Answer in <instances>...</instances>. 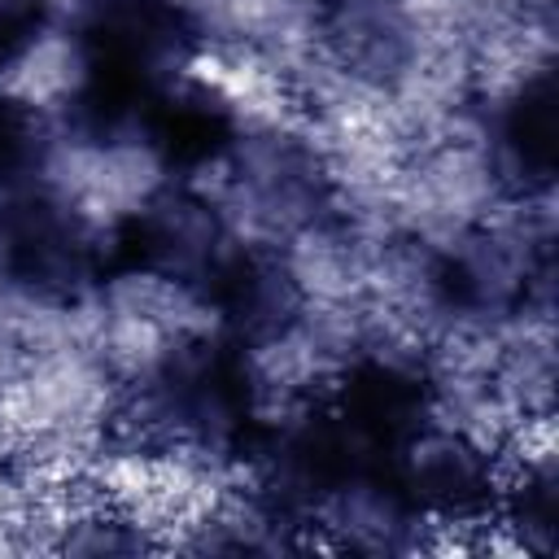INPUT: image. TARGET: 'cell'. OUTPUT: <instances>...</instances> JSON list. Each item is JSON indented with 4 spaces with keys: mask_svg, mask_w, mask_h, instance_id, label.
Segmentation results:
<instances>
[{
    "mask_svg": "<svg viewBox=\"0 0 559 559\" xmlns=\"http://www.w3.org/2000/svg\"><path fill=\"white\" fill-rule=\"evenodd\" d=\"M48 0H0V70L17 66L44 35Z\"/></svg>",
    "mask_w": 559,
    "mask_h": 559,
    "instance_id": "3",
    "label": "cell"
},
{
    "mask_svg": "<svg viewBox=\"0 0 559 559\" xmlns=\"http://www.w3.org/2000/svg\"><path fill=\"white\" fill-rule=\"evenodd\" d=\"M44 153V127L31 100L0 96V188L17 192L35 170Z\"/></svg>",
    "mask_w": 559,
    "mask_h": 559,
    "instance_id": "2",
    "label": "cell"
},
{
    "mask_svg": "<svg viewBox=\"0 0 559 559\" xmlns=\"http://www.w3.org/2000/svg\"><path fill=\"white\" fill-rule=\"evenodd\" d=\"M502 140L511 148V157L520 162V170L546 179L555 166V83L550 74L528 79L515 100L507 105L502 118Z\"/></svg>",
    "mask_w": 559,
    "mask_h": 559,
    "instance_id": "1",
    "label": "cell"
}]
</instances>
